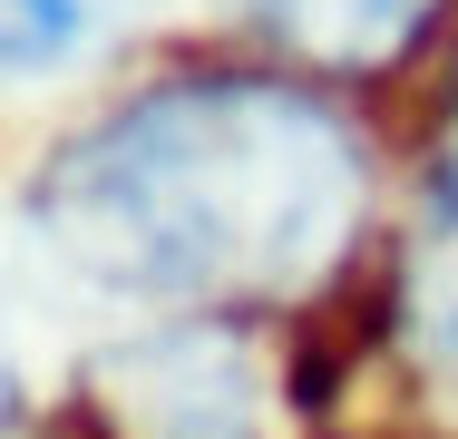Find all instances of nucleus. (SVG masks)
<instances>
[{"instance_id": "20e7f679", "label": "nucleus", "mask_w": 458, "mask_h": 439, "mask_svg": "<svg viewBox=\"0 0 458 439\" xmlns=\"http://www.w3.org/2000/svg\"><path fill=\"white\" fill-rule=\"evenodd\" d=\"M449 20V0H254V30L274 39L283 79H390L429 30Z\"/></svg>"}, {"instance_id": "f257e3e1", "label": "nucleus", "mask_w": 458, "mask_h": 439, "mask_svg": "<svg viewBox=\"0 0 458 439\" xmlns=\"http://www.w3.org/2000/svg\"><path fill=\"white\" fill-rule=\"evenodd\" d=\"M370 205V147L332 88L176 69L79 117L20 195L30 254L147 323H244L332 283Z\"/></svg>"}, {"instance_id": "7ed1b4c3", "label": "nucleus", "mask_w": 458, "mask_h": 439, "mask_svg": "<svg viewBox=\"0 0 458 439\" xmlns=\"http://www.w3.org/2000/svg\"><path fill=\"white\" fill-rule=\"evenodd\" d=\"M380 351L420 410L458 420V147L429 167L380 263Z\"/></svg>"}, {"instance_id": "f03ea898", "label": "nucleus", "mask_w": 458, "mask_h": 439, "mask_svg": "<svg viewBox=\"0 0 458 439\" xmlns=\"http://www.w3.org/2000/svg\"><path fill=\"white\" fill-rule=\"evenodd\" d=\"M89 410L107 439H264V371L244 323H147L98 351Z\"/></svg>"}, {"instance_id": "423d86ee", "label": "nucleus", "mask_w": 458, "mask_h": 439, "mask_svg": "<svg viewBox=\"0 0 458 439\" xmlns=\"http://www.w3.org/2000/svg\"><path fill=\"white\" fill-rule=\"evenodd\" d=\"M20 430V371H10V342H0V439Z\"/></svg>"}, {"instance_id": "39448f33", "label": "nucleus", "mask_w": 458, "mask_h": 439, "mask_svg": "<svg viewBox=\"0 0 458 439\" xmlns=\"http://www.w3.org/2000/svg\"><path fill=\"white\" fill-rule=\"evenodd\" d=\"M137 0H0V79H39L98 49Z\"/></svg>"}]
</instances>
